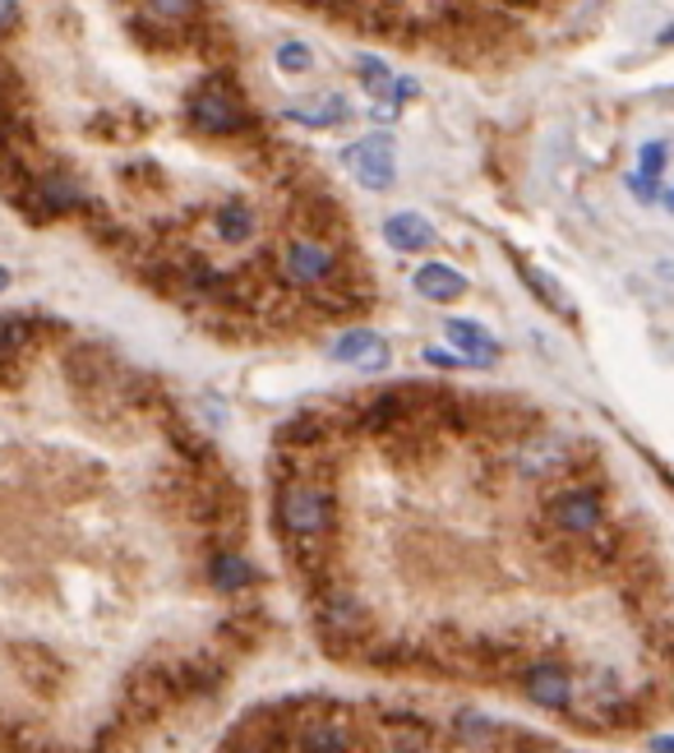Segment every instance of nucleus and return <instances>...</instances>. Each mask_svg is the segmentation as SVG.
Instances as JSON below:
<instances>
[{"mask_svg": "<svg viewBox=\"0 0 674 753\" xmlns=\"http://www.w3.org/2000/svg\"><path fill=\"white\" fill-rule=\"evenodd\" d=\"M287 121H296L305 130H333V125H342L351 116V102L342 93H324V98H314V102H296V106H287L282 112Z\"/></svg>", "mask_w": 674, "mask_h": 753, "instance_id": "1a4fd4ad", "label": "nucleus"}, {"mask_svg": "<svg viewBox=\"0 0 674 753\" xmlns=\"http://www.w3.org/2000/svg\"><path fill=\"white\" fill-rule=\"evenodd\" d=\"M665 162H670V144H665V139H647V144H638V176H651V181H661Z\"/></svg>", "mask_w": 674, "mask_h": 753, "instance_id": "2eb2a0df", "label": "nucleus"}, {"mask_svg": "<svg viewBox=\"0 0 674 753\" xmlns=\"http://www.w3.org/2000/svg\"><path fill=\"white\" fill-rule=\"evenodd\" d=\"M656 204H661V209L674 217V186H670V190H661V199H656Z\"/></svg>", "mask_w": 674, "mask_h": 753, "instance_id": "aec40b11", "label": "nucleus"}, {"mask_svg": "<svg viewBox=\"0 0 674 753\" xmlns=\"http://www.w3.org/2000/svg\"><path fill=\"white\" fill-rule=\"evenodd\" d=\"M209 223H213L217 246H227V250H245L255 240V209L250 204H236V199L217 204Z\"/></svg>", "mask_w": 674, "mask_h": 753, "instance_id": "6e6552de", "label": "nucleus"}, {"mask_svg": "<svg viewBox=\"0 0 674 753\" xmlns=\"http://www.w3.org/2000/svg\"><path fill=\"white\" fill-rule=\"evenodd\" d=\"M628 194H633L638 199V204H656V199H661V181H651V176H628Z\"/></svg>", "mask_w": 674, "mask_h": 753, "instance_id": "f3484780", "label": "nucleus"}, {"mask_svg": "<svg viewBox=\"0 0 674 753\" xmlns=\"http://www.w3.org/2000/svg\"><path fill=\"white\" fill-rule=\"evenodd\" d=\"M356 79L374 102H397V79L379 56H356Z\"/></svg>", "mask_w": 674, "mask_h": 753, "instance_id": "9b49d317", "label": "nucleus"}, {"mask_svg": "<svg viewBox=\"0 0 674 753\" xmlns=\"http://www.w3.org/2000/svg\"><path fill=\"white\" fill-rule=\"evenodd\" d=\"M213 753H582L564 735L476 707L379 694H282L232 721Z\"/></svg>", "mask_w": 674, "mask_h": 753, "instance_id": "7ed1b4c3", "label": "nucleus"}, {"mask_svg": "<svg viewBox=\"0 0 674 753\" xmlns=\"http://www.w3.org/2000/svg\"><path fill=\"white\" fill-rule=\"evenodd\" d=\"M397 112H402L397 102H374V106H370V121H379V125H393V121H397Z\"/></svg>", "mask_w": 674, "mask_h": 753, "instance_id": "a211bd4d", "label": "nucleus"}, {"mask_svg": "<svg viewBox=\"0 0 674 753\" xmlns=\"http://www.w3.org/2000/svg\"><path fill=\"white\" fill-rule=\"evenodd\" d=\"M384 240L402 255H425V250L439 246V232H435L430 217H420V213H393L384 223Z\"/></svg>", "mask_w": 674, "mask_h": 753, "instance_id": "0eeeda50", "label": "nucleus"}, {"mask_svg": "<svg viewBox=\"0 0 674 753\" xmlns=\"http://www.w3.org/2000/svg\"><path fill=\"white\" fill-rule=\"evenodd\" d=\"M412 286L425 296V301H435V305H448V301H458L467 296V278L458 269H448V263H420Z\"/></svg>", "mask_w": 674, "mask_h": 753, "instance_id": "9d476101", "label": "nucleus"}, {"mask_svg": "<svg viewBox=\"0 0 674 753\" xmlns=\"http://www.w3.org/2000/svg\"><path fill=\"white\" fill-rule=\"evenodd\" d=\"M278 70L282 75H310L314 70V52H310V42H296V37H287L282 47H278Z\"/></svg>", "mask_w": 674, "mask_h": 753, "instance_id": "ddd939ff", "label": "nucleus"}, {"mask_svg": "<svg viewBox=\"0 0 674 753\" xmlns=\"http://www.w3.org/2000/svg\"><path fill=\"white\" fill-rule=\"evenodd\" d=\"M282 269H287L291 286H301V292H324L328 278L337 273V255L324 240H291L282 255Z\"/></svg>", "mask_w": 674, "mask_h": 753, "instance_id": "423d86ee", "label": "nucleus"}, {"mask_svg": "<svg viewBox=\"0 0 674 753\" xmlns=\"http://www.w3.org/2000/svg\"><path fill=\"white\" fill-rule=\"evenodd\" d=\"M370 342H374V334H366V328H351V334H342V338L333 342V357H347L351 361V357H361Z\"/></svg>", "mask_w": 674, "mask_h": 753, "instance_id": "dca6fc26", "label": "nucleus"}, {"mask_svg": "<svg viewBox=\"0 0 674 753\" xmlns=\"http://www.w3.org/2000/svg\"><path fill=\"white\" fill-rule=\"evenodd\" d=\"M273 629L213 435L102 338L0 310V753H162Z\"/></svg>", "mask_w": 674, "mask_h": 753, "instance_id": "f03ea898", "label": "nucleus"}, {"mask_svg": "<svg viewBox=\"0 0 674 753\" xmlns=\"http://www.w3.org/2000/svg\"><path fill=\"white\" fill-rule=\"evenodd\" d=\"M181 112L190 130H199L209 139H227L236 130H245V102L222 75H204L199 83H190L181 98Z\"/></svg>", "mask_w": 674, "mask_h": 753, "instance_id": "20e7f679", "label": "nucleus"}, {"mask_svg": "<svg viewBox=\"0 0 674 753\" xmlns=\"http://www.w3.org/2000/svg\"><path fill=\"white\" fill-rule=\"evenodd\" d=\"M656 278L674 282V255H661V259H656Z\"/></svg>", "mask_w": 674, "mask_h": 753, "instance_id": "6ab92c4d", "label": "nucleus"}, {"mask_svg": "<svg viewBox=\"0 0 674 753\" xmlns=\"http://www.w3.org/2000/svg\"><path fill=\"white\" fill-rule=\"evenodd\" d=\"M518 273H523V282H527V286H536V296H541L546 305H554L559 315H569V301L559 296V282H554L550 273H541L536 263H518Z\"/></svg>", "mask_w": 674, "mask_h": 753, "instance_id": "4468645a", "label": "nucleus"}, {"mask_svg": "<svg viewBox=\"0 0 674 753\" xmlns=\"http://www.w3.org/2000/svg\"><path fill=\"white\" fill-rule=\"evenodd\" d=\"M656 42H661V47H674V24H670V29H661V37H656Z\"/></svg>", "mask_w": 674, "mask_h": 753, "instance_id": "412c9836", "label": "nucleus"}, {"mask_svg": "<svg viewBox=\"0 0 674 753\" xmlns=\"http://www.w3.org/2000/svg\"><path fill=\"white\" fill-rule=\"evenodd\" d=\"M263 527L333 666L577 740L674 726V531L569 420L412 384L305 407Z\"/></svg>", "mask_w": 674, "mask_h": 753, "instance_id": "f257e3e1", "label": "nucleus"}, {"mask_svg": "<svg viewBox=\"0 0 674 753\" xmlns=\"http://www.w3.org/2000/svg\"><path fill=\"white\" fill-rule=\"evenodd\" d=\"M448 338H453L458 351H471V357H494V351H499L476 319H453V324H448Z\"/></svg>", "mask_w": 674, "mask_h": 753, "instance_id": "f8f14e48", "label": "nucleus"}, {"mask_svg": "<svg viewBox=\"0 0 674 753\" xmlns=\"http://www.w3.org/2000/svg\"><path fill=\"white\" fill-rule=\"evenodd\" d=\"M342 167L361 181L366 190H389L397 181V144L393 135H366L342 148Z\"/></svg>", "mask_w": 674, "mask_h": 753, "instance_id": "39448f33", "label": "nucleus"}]
</instances>
